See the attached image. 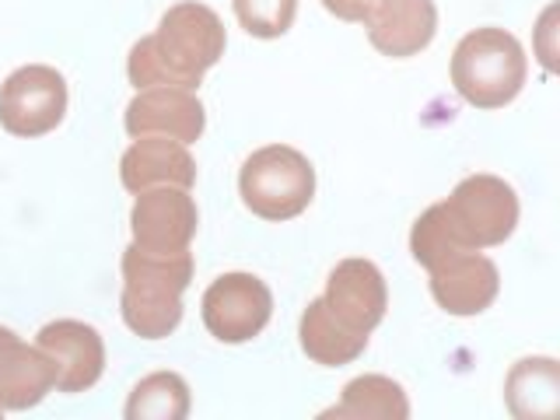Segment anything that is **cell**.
Listing matches in <instances>:
<instances>
[{"mask_svg": "<svg viewBox=\"0 0 560 420\" xmlns=\"http://www.w3.org/2000/svg\"><path fill=\"white\" fill-rule=\"evenodd\" d=\"M57 389L52 361L14 329L0 326V410H32Z\"/></svg>", "mask_w": 560, "mask_h": 420, "instance_id": "obj_12", "label": "cell"}, {"mask_svg": "<svg viewBox=\"0 0 560 420\" xmlns=\"http://www.w3.org/2000/svg\"><path fill=\"white\" fill-rule=\"evenodd\" d=\"M378 4L382 0H323V8L329 14H337L340 22H364Z\"/></svg>", "mask_w": 560, "mask_h": 420, "instance_id": "obj_23", "label": "cell"}, {"mask_svg": "<svg viewBox=\"0 0 560 420\" xmlns=\"http://www.w3.org/2000/svg\"><path fill=\"white\" fill-rule=\"evenodd\" d=\"M189 413V385L175 372H154L133 385L127 420H183Z\"/></svg>", "mask_w": 560, "mask_h": 420, "instance_id": "obj_21", "label": "cell"}, {"mask_svg": "<svg viewBox=\"0 0 560 420\" xmlns=\"http://www.w3.org/2000/svg\"><path fill=\"white\" fill-rule=\"evenodd\" d=\"M200 210L189 189L179 186H158L137 192V203L130 210V232L133 245L148 253H189V242L197 238Z\"/></svg>", "mask_w": 560, "mask_h": 420, "instance_id": "obj_7", "label": "cell"}, {"mask_svg": "<svg viewBox=\"0 0 560 420\" xmlns=\"http://www.w3.org/2000/svg\"><path fill=\"white\" fill-rule=\"evenodd\" d=\"M504 407L515 420H553L560 413V364L522 358L504 378Z\"/></svg>", "mask_w": 560, "mask_h": 420, "instance_id": "obj_15", "label": "cell"}, {"mask_svg": "<svg viewBox=\"0 0 560 420\" xmlns=\"http://www.w3.org/2000/svg\"><path fill=\"white\" fill-rule=\"evenodd\" d=\"M498 291H501V273L494 267V259H487L480 249L459 253L431 270V298L438 302V308L459 315V319L487 312L494 305Z\"/></svg>", "mask_w": 560, "mask_h": 420, "instance_id": "obj_11", "label": "cell"}, {"mask_svg": "<svg viewBox=\"0 0 560 420\" xmlns=\"http://www.w3.org/2000/svg\"><path fill=\"white\" fill-rule=\"evenodd\" d=\"M203 326L221 343H249L267 329L273 315V294L253 273H224L203 291Z\"/></svg>", "mask_w": 560, "mask_h": 420, "instance_id": "obj_5", "label": "cell"}, {"mask_svg": "<svg viewBox=\"0 0 560 420\" xmlns=\"http://www.w3.org/2000/svg\"><path fill=\"white\" fill-rule=\"evenodd\" d=\"M119 315L140 340H162V337H168V332H175V326L183 323V294L122 288Z\"/></svg>", "mask_w": 560, "mask_h": 420, "instance_id": "obj_19", "label": "cell"}, {"mask_svg": "<svg viewBox=\"0 0 560 420\" xmlns=\"http://www.w3.org/2000/svg\"><path fill=\"white\" fill-rule=\"evenodd\" d=\"M0 413H4V410H0Z\"/></svg>", "mask_w": 560, "mask_h": 420, "instance_id": "obj_24", "label": "cell"}, {"mask_svg": "<svg viewBox=\"0 0 560 420\" xmlns=\"http://www.w3.org/2000/svg\"><path fill=\"white\" fill-rule=\"evenodd\" d=\"M525 74H529V60H525L522 43L494 25L463 35V43L452 52L455 92L477 109H501L515 102Z\"/></svg>", "mask_w": 560, "mask_h": 420, "instance_id": "obj_2", "label": "cell"}, {"mask_svg": "<svg viewBox=\"0 0 560 420\" xmlns=\"http://www.w3.org/2000/svg\"><path fill=\"white\" fill-rule=\"evenodd\" d=\"M364 28L382 57L407 60L431 46L438 32V8L434 0H382L364 18Z\"/></svg>", "mask_w": 560, "mask_h": 420, "instance_id": "obj_13", "label": "cell"}, {"mask_svg": "<svg viewBox=\"0 0 560 420\" xmlns=\"http://www.w3.org/2000/svg\"><path fill=\"white\" fill-rule=\"evenodd\" d=\"M122 288H140V291H168L183 294L192 284V253H148L140 245H127L122 249Z\"/></svg>", "mask_w": 560, "mask_h": 420, "instance_id": "obj_17", "label": "cell"}, {"mask_svg": "<svg viewBox=\"0 0 560 420\" xmlns=\"http://www.w3.org/2000/svg\"><path fill=\"white\" fill-rule=\"evenodd\" d=\"M232 8L253 39H280L294 25L298 0H232Z\"/></svg>", "mask_w": 560, "mask_h": 420, "instance_id": "obj_22", "label": "cell"}, {"mask_svg": "<svg viewBox=\"0 0 560 420\" xmlns=\"http://www.w3.org/2000/svg\"><path fill=\"white\" fill-rule=\"evenodd\" d=\"M67 116V81L57 67L28 63L0 84V127L14 137H46Z\"/></svg>", "mask_w": 560, "mask_h": 420, "instance_id": "obj_4", "label": "cell"}, {"mask_svg": "<svg viewBox=\"0 0 560 420\" xmlns=\"http://www.w3.org/2000/svg\"><path fill=\"white\" fill-rule=\"evenodd\" d=\"M228 35L221 18L207 4L183 0L162 14L158 32L133 43L127 78L137 92L144 88H186L197 92L203 74L224 57Z\"/></svg>", "mask_w": 560, "mask_h": 420, "instance_id": "obj_1", "label": "cell"}, {"mask_svg": "<svg viewBox=\"0 0 560 420\" xmlns=\"http://www.w3.org/2000/svg\"><path fill=\"white\" fill-rule=\"evenodd\" d=\"M122 127L133 140L168 137L189 148L203 137L207 113L197 92H186V88H144V92L130 98Z\"/></svg>", "mask_w": 560, "mask_h": 420, "instance_id": "obj_8", "label": "cell"}, {"mask_svg": "<svg viewBox=\"0 0 560 420\" xmlns=\"http://www.w3.org/2000/svg\"><path fill=\"white\" fill-rule=\"evenodd\" d=\"M410 253H413V259H417L428 273H431L434 267H442V262H448L452 256L469 253V242L463 238L459 224L452 221L445 200H442V203H434V207H428L424 214H420V218L413 221Z\"/></svg>", "mask_w": 560, "mask_h": 420, "instance_id": "obj_20", "label": "cell"}, {"mask_svg": "<svg viewBox=\"0 0 560 420\" xmlns=\"http://www.w3.org/2000/svg\"><path fill=\"white\" fill-rule=\"evenodd\" d=\"M298 340H302V350L308 354V361L323 364V368H340V364L358 361L368 347L364 332H354L350 326H343L337 315L326 308L323 298L308 302V308L302 312Z\"/></svg>", "mask_w": 560, "mask_h": 420, "instance_id": "obj_16", "label": "cell"}, {"mask_svg": "<svg viewBox=\"0 0 560 420\" xmlns=\"http://www.w3.org/2000/svg\"><path fill=\"white\" fill-rule=\"evenodd\" d=\"M238 197L262 221H291L315 197V168L288 144L259 148L238 172Z\"/></svg>", "mask_w": 560, "mask_h": 420, "instance_id": "obj_3", "label": "cell"}, {"mask_svg": "<svg viewBox=\"0 0 560 420\" xmlns=\"http://www.w3.org/2000/svg\"><path fill=\"white\" fill-rule=\"evenodd\" d=\"M326 417H354V420H407L410 399L402 385L385 375H361L343 385V399Z\"/></svg>", "mask_w": 560, "mask_h": 420, "instance_id": "obj_18", "label": "cell"}, {"mask_svg": "<svg viewBox=\"0 0 560 420\" xmlns=\"http://www.w3.org/2000/svg\"><path fill=\"white\" fill-rule=\"evenodd\" d=\"M323 302L343 326L368 337V332L385 319V308H389V288H385V277L375 262L343 259L326 280Z\"/></svg>", "mask_w": 560, "mask_h": 420, "instance_id": "obj_10", "label": "cell"}, {"mask_svg": "<svg viewBox=\"0 0 560 420\" xmlns=\"http://www.w3.org/2000/svg\"><path fill=\"white\" fill-rule=\"evenodd\" d=\"M35 347L52 361L57 393H84L105 372V343L95 326L78 319L46 323L35 337Z\"/></svg>", "mask_w": 560, "mask_h": 420, "instance_id": "obj_9", "label": "cell"}, {"mask_svg": "<svg viewBox=\"0 0 560 420\" xmlns=\"http://www.w3.org/2000/svg\"><path fill=\"white\" fill-rule=\"evenodd\" d=\"M445 207L469 249H490V245L508 242L518 224V197L498 175H469L452 189Z\"/></svg>", "mask_w": 560, "mask_h": 420, "instance_id": "obj_6", "label": "cell"}, {"mask_svg": "<svg viewBox=\"0 0 560 420\" xmlns=\"http://www.w3.org/2000/svg\"><path fill=\"white\" fill-rule=\"evenodd\" d=\"M119 179L127 192H144L158 186H179L192 189L197 183V162L186 144L168 137H137L119 158Z\"/></svg>", "mask_w": 560, "mask_h": 420, "instance_id": "obj_14", "label": "cell"}]
</instances>
